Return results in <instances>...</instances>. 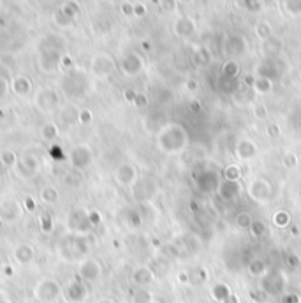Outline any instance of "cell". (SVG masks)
Returning <instances> with one entry per match:
<instances>
[{
  "mask_svg": "<svg viewBox=\"0 0 301 303\" xmlns=\"http://www.w3.org/2000/svg\"><path fill=\"white\" fill-rule=\"evenodd\" d=\"M248 196L257 203H266L273 196V187L266 178H256L248 184Z\"/></svg>",
  "mask_w": 301,
  "mask_h": 303,
  "instance_id": "6da1fadb",
  "label": "cell"
},
{
  "mask_svg": "<svg viewBox=\"0 0 301 303\" xmlns=\"http://www.w3.org/2000/svg\"><path fill=\"white\" fill-rule=\"evenodd\" d=\"M217 192H219V196L224 199V201H234V199L241 194V184L240 182L224 180L222 184H219Z\"/></svg>",
  "mask_w": 301,
  "mask_h": 303,
  "instance_id": "7a4b0ae2",
  "label": "cell"
},
{
  "mask_svg": "<svg viewBox=\"0 0 301 303\" xmlns=\"http://www.w3.org/2000/svg\"><path fill=\"white\" fill-rule=\"evenodd\" d=\"M236 155L240 157V159H243V160L254 159V157L257 155V145L254 143L252 140L245 138V140H241L240 143H238V147H236Z\"/></svg>",
  "mask_w": 301,
  "mask_h": 303,
  "instance_id": "3957f363",
  "label": "cell"
},
{
  "mask_svg": "<svg viewBox=\"0 0 301 303\" xmlns=\"http://www.w3.org/2000/svg\"><path fill=\"white\" fill-rule=\"evenodd\" d=\"M195 30V25L192 20H188V18H181L178 20V23H176V34L181 35V37H188V35H192Z\"/></svg>",
  "mask_w": 301,
  "mask_h": 303,
  "instance_id": "277c9868",
  "label": "cell"
},
{
  "mask_svg": "<svg viewBox=\"0 0 301 303\" xmlns=\"http://www.w3.org/2000/svg\"><path fill=\"white\" fill-rule=\"evenodd\" d=\"M231 294H233V293H231V289L226 286V284H222V282L215 284V286L212 287V296L215 298L217 301H220V303H222L224 300H227Z\"/></svg>",
  "mask_w": 301,
  "mask_h": 303,
  "instance_id": "5b68a950",
  "label": "cell"
},
{
  "mask_svg": "<svg viewBox=\"0 0 301 303\" xmlns=\"http://www.w3.org/2000/svg\"><path fill=\"white\" fill-rule=\"evenodd\" d=\"M134 280H136L139 286H148V284L154 280V273H152L150 268H139L134 273Z\"/></svg>",
  "mask_w": 301,
  "mask_h": 303,
  "instance_id": "8992f818",
  "label": "cell"
},
{
  "mask_svg": "<svg viewBox=\"0 0 301 303\" xmlns=\"http://www.w3.org/2000/svg\"><path fill=\"white\" fill-rule=\"evenodd\" d=\"M241 167L236 166V164H231V166L226 167L224 171V180H231V182H240L241 178Z\"/></svg>",
  "mask_w": 301,
  "mask_h": 303,
  "instance_id": "52a82bcc",
  "label": "cell"
},
{
  "mask_svg": "<svg viewBox=\"0 0 301 303\" xmlns=\"http://www.w3.org/2000/svg\"><path fill=\"white\" fill-rule=\"evenodd\" d=\"M248 272L254 277H263L266 273V265H264L263 259H252L248 265Z\"/></svg>",
  "mask_w": 301,
  "mask_h": 303,
  "instance_id": "ba28073f",
  "label": "cell"
},
{
  "mask_svg": "<svg viewBox=\"0 0 301 303\" xmlns=\"http://www.w3.org/2000/svg\"><path fill=\"white\" fill-rule=\"evenodd\" d=\"M252 222H254V219L248 211H240V213L234 217V224H236L240 229H248Z\"/></svg>",
  "mask_w": 301,
  "mask_h": 303,
  "instance_id": "9c48e42d",
  "label": "cell"
},
{
  "mask_svg": "<svg viewBox=\"0 0 301 303\" xmlns=\"http://www.w3.org/2000/svg\"><path fill=\"white\" fill-rule=\"evenodd\" d=\"M289 222H291V215L285 210H277L273 213V224L278 228H285V226H289Z\"/></svg>",
  "mask_w": 301,
  "mask_h": 303,
  "instance_id": "30bf717a",
  "label": "cell"
},
{
  "mask_svg": "<svg viewBox=\"0 0 301 303\" xmlns=\"http://www.w3.org/2000/svg\"><path fill=\"white\" fill-rule=\"evenodd\" d=\"M271 34H273V30H271L270 23H266V21H261V23H257L256 27V35L259 39H263V41H268V39L271 37Z\"/></svg>",
  "mask_w": 301,
  "mask_h": 303,
  "instance_id": "8fae6325",
  "label": "cell"
},
{
  "mask_svg": "<svg viewBox=\"0 0 301 303\" xmlns=\"http://www.w3.org/2000/svg\"><path fill=\"white\" fill-rule=\"evenodd\" d=\"M284 9L291 16H299L301 14V0H284Z\"/></svg>",
  "mask_w": 301,
  "mask_h": 303,
  "instance_id": "7c38bea8",
  "label": "cell"
},
{
  "mask_svg": "<svg viewBox=\"0 0 301 303\" xmlns=\"http://www.w3.org/2000/svg\"><path fill=\"white\" fill-rule=\"evenodd\" d=\"M254 86H256V90L259 94H268L271 90V79L270 78H264V76H261V78L256 79Z\"/></svg>",
  "mask_w": 301,
  "mask_h": 303,
  "instance_id": "4fadbf2b",
  "label": "cell"
},
{
  "mask_svg": "<svg viewBox=\"0 0 301 303\" xmlns=\"http://www.w3.org/2000/svg\"><path fill=\"white\" fill-rule=\"evenodd\" d=\"M248 231H250V235L256 236V238L264 236V233H266V224H264L263 221H254L252 224H250Z\"/></svg>",
  "mask_w": 301,
  "mask_h": 303,
  "instance_id": "5bb4252c",
  "label": "cell"
},
{
  "mask_svg": "<svg viewBox=\"0 0 301 303\" xmlns=\"http://www.w3.org/2000/svg\"><path fill=\"white\" fill-rule=\"evenodd\" d=\"M224 74L227 76V78H234V76L240 72V67H238V64L234 60H227L226 64H224Z\"/></svg>",
  "mask_w": 301,
  "mask_h": 303,
  "instance_id": "9a60e30c",
  "label": "cell"
},
{
  "mask_svg": "<svg viewBox=\"0 0 301 303\" xmlns=\"http://www.w3.org/2000/svg\"><path fill=\"white\" fill-rule=\"evenodd\" d=\"M282 164H284L285 167H296L298 166V155L292 152H287L284 157H282Z\"/></svg>",
  "mask_w": 301,
  "mask_h": 303,
  "instance_id": "2e32d148",
  "label": "cell"
},
{
  "mask_svg": "<svg viewBox=\"0 0 301 303\" xmlns=\"http://www.w3.org/2000/svg\"><path fill=\"white\" fill-rule=\"evenodd\" d=\"M254 115L257 116L259 120H264L268 116V109H266V106L264 104H257L256 108H254Z\"/></svg>",
  "mask_w": 301,
  "mask_h": 303,
  "instance_id": "e0dca14e",
  "label": "cell"
},
{
  "mask_svg": "<svg viewBox=\"0 0 301 303\" xmlns=\"http://www.w3.org/2000/svg\"><path fill=\"white\" fill-rule=\"evenodd\" d=\"M266 134L270 138H278V136H280V127H278L277 123H268Z\"/></svg>",
  "mask_w": 301,
  "mask_h": 303,
  "instance_id": "ac0fdd59",
  "label": "cell"
},
{
  "mask_svg": "<svg viewBox=\"0 0 301 303\" xmlns=\"http://www.w3.org/2000/svg\"><path fill=\"white\" fill-rule=\"evenodd\" d=\"M222 303H238V298L234 296V294H231V296L227 298V300H224Z\"/></svg>",
  "mask_w": 301,
  "mask_h": 303,
  "instance_id": "d6986e66",
  "label": "cell"
},
{
  "mask_svg": "<svg viewBox=\"0 0 301 303\" xmlns=\"http://www.w3.org/2000/svg\"><path fill=\"white\" fill-rule=\"evenodd\" d=\"M180 280H181V282H188V275H187V273H180Z\"/></svg>",
  "mask_w": 301,
  "mask_h": 303,
  "instance_id": "ffe728a7",
  "label": "cell"
},
{
  "mask_svg": "<svg viewBox=\"0 0 301 303\" xmlns=\"http://www.w3.org/2000/svg\"><path fill=\"white\" fill-rule=\"evenodd\" d=\"M166 2V9H173V0H164Z\"/></svg>",
  "mask_w": 301,
  "mask_h": 303,
  "instance_id": "44dd1931",
  "label": "cell"
},
{
  "mask_svg": "<svg viewBox=\"0 0 301 303\" xmlns=\"http://www.w3.org/2000/svg\"><path fill=\"white\" fill-rule=\"evenodd\" d=\"M99 303H115V301H111V300H101Z\"/></svg>",
  "mask_w": 301,
  "mask_h": 303,
  "instance_id": "7402d4cb",
  "label": "cell"
},
{
  "mask_svg": "<svg viewBox=\"0 0 301 303\" xmlns=\"http://www.w3.org/2000/svg\"><path fill=\"white\" fill-rule=\"evenodd\" d=\"M180 2H190V0H180Z\"/></svg>",
  "mask_w": 301,
  "mask_h": 303,
  "instance_id": "603a6c76",
  "label": "cell"
},
{
  "mask_svg": "<svg viewBox=\"0 0 301 303\" xmlns=\"http://www.w3.org/2000/svg\"><path fill=\"white\" fill-rule=\"evenodd\" d=\"M175 303H183V301H175Z\"/></svg>",
  "mask_w": 301,
  "mask_h": 303,
  "instance_id": "cb8c5ba5",
  "label": "cell"
}]
</instances>
